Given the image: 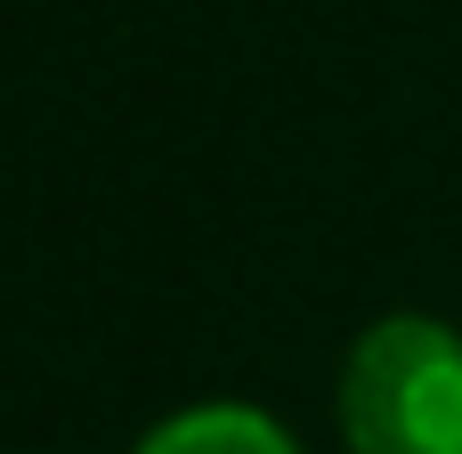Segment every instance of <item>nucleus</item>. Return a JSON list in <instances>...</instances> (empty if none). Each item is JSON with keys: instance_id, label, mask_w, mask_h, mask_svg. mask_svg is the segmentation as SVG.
<instances>
[{"instance_id": "f257e3e1", "label": "nucleus", "mask_w": 462, "mask_h": 454, "mask_svg": "<svg viewBox=\"0 0 462 454\" xmlns=\"http://www.w3.org/2000/svg\"><path fill=\"white\" fill-rule=\"evenodd\" d=\"M349 454H462V333L439 317H382L341 374Z\"/></svg>"}, {"instance_id": "f03ea898", "label": "nucleus", "mask_w": 462, "mask_h": 454, "mask_svg": "<svg viewBox=\"0 0 462 454\" xmlns=\"http://www.w3.org/2000/svg\"><path fill=\"white\" fill-rule=\"evenodd\" d=\"M138 454H292V439L252 406H195V414L162 422Z\"/></svg>"}]
</instances>
